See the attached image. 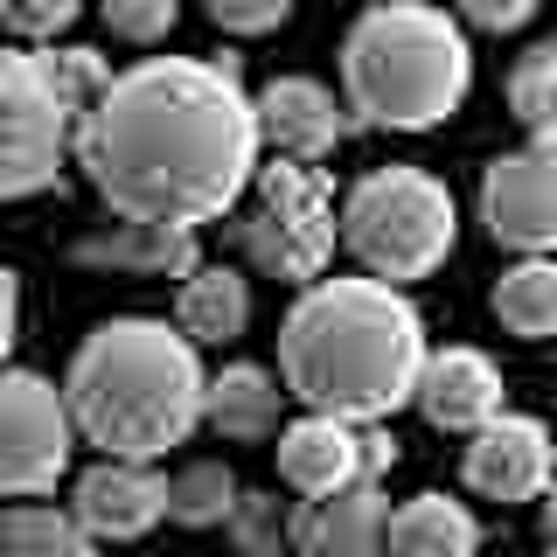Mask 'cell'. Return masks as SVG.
Listing matches in <instances>:
<instances>
[{
  "label": "cell",
  "instance_id": "obj_1",
  "mask_svg": "<svg viewBox=\"0 0 557 557\" xmlns=\"http://www.w3.org/2000/svg\"><path fill=\"white\" fill-rule=\"evenodd\" d=\"M258 98L231 57H147L119 70L77 126V168L126 223L202 231L209 216H231L258 182Z\"/></svg>",
  "mask_w": 557,
  "mask_h": 557
},
{
  "label": "cell",
  "instance_id": "obj_2",
  "mask_svg": "<svg viewBox=\"0 0 557 557\" xmlns=\"http://www.w3.org/2000/svg\"><path fill=\"white\" fill-rule=\"evenodd\" d=\"M425 356V313L405 300V286H383L370 272L313 278L278 321L286 391L342 425H391V411L418 397Z\"/></svg>",
  "mask_w": 557,
  "mask_h": 557
},
{
  "label": "cell",
  "instance_id": "obj_3",
  "mask_svg": "<svg viewBox=\"0 0 557 557\" xmlns=\"http://www.w3.org/2000/svg\"><path fill=\"white\" fill-rule=\"evenodd\" d=\"M63 397L84 446H98L104 460L153 467L168 446H182L202 425L209 370L182 327L153 321V313H119L77 342Z\"/></svg>",
  "mask_w": 557,
  "mask_h": 557
},
{
  "label": "cell",
  "instance_id": "obj_4",
  "mask_svg": "<svg viewBox=\"0 0 557 557\" xmlns=\"http://www.w3.org/2000/svg\"><path fill=\"white\" fill-rule=\"evenodd\" d=\"M474 84L467 28L425 0H376L342 42V104L376 133H432Z\"/></svg>",
  "mask_w": 557,
  "mask_h": 557
},
{
  "label": "cell",
  "instance_id": "obj_5",
  "mask_svg": "<svg viewBox=\"0 0 557 557\" xmlns=\"http://www.w3.org/2000/svg\"><path fill=\"white\" fill-rule=\"evenodd\" d=\"M460 237V209L425 168H370L342 202V251L383 286L440 272Z\"/></svg>",
  "mask_w": 557,
  "mask_h": 557
},
{
  "label": "cell",
  "instance_id": "obj_6",
  "mask_svg": "<svg viewBox=\"0 0 557 557\" xmlns=\"http://www.w3.org/2000/svg\"><path fill=\"white\" fill-rule=\"evenodd\" d=\"M231 237L265 278H286V286L307 293L313 278H327V258H335V244H342V209H335L327 174L307 168V161L258 168L251 202H244V216L231 223Z\"/></svg>",
  "mask_w": 557,
  "mask_h": 557
},
{
  "label": "cell",
  "instance_id": "obj_7",
  "mask_svg": "<svg viewBox=\"0 0 557 557\" xmlns=\"http://www.w3.org/2000/svg\"><path fill=\"white\" fill-rule=\"evenodd\" d=\"M77 153V119L42 77L35 49H0V202L57 188Z\"/></svg>",
  "mask_w": 557,
  "mask_h": 557
},
{
  "label": "cell",
  "instance_id": "obj_8",
  "mask_svg": "<svg viewBox=\"0 0 557 557\" xmlns=\"http://www.w3.org/2000/svg\"><path fill=\"white\" fill-rule=\"evenodd\" d=\"M77 453V418L70 397L35 370H8L0 376V495L8 502H35L70 474Z\"/></svg>",
  "mask_w": 557,
  "mask_h": 557
},
{
  "label": "cell",
  "instance_id": "obj_9",
  "mask_svg": "<svg viewBox=\"0 0 557 557\" xmlns=\"http://www.w3.org/2000/svg\"><path fill=\"white\" fill-rule=\"evenodd\" d=\"M481 223L522 258H557V147L530 139L516 153H495L481 174Z\"/></svg>",
  "mask_w": 557,
  "mask_h": 557
},
{
  "label": "cell",
  "instance_id": "obj_10",
  "mask_svg": "<svg viewBox=\"0 0 557 557\" xmlns=\"http://www.w3.org/2000/svg\"><path fill=\"white\" fill-rule=\"evenodd\" d=\"M550 467H557L550 432L522 411H502L495 425H481L460 453V474L481 502H536L550 487Z\"/></svg>",
  "mask_w": 557,
  "mask_h": 557
},
{
  "label": "cell",
  "instance_id": "obj_11",
  "mask_svg": "<svg viewBox=\"0 0 557 557\" xmlns=\"http://www.w3.org/2000/svg\"><path fill=\"white\" fill-rule=\"evenodd\" d=\"M348 104L313 77H272L258 91V133H265L272 161H327V153L348 139Z\"/></svg>",
  "mask_w": 557,
  "mask_h": 557
},
{
  "label": "cell",
  "instance_id": "obj_12",
  "mask_svg": "<svg viewBox=\"0 0 557 557\" xmlns=\"http://www.w3.org/2000/svg\"><path fill=\"white\" fill-rule=\"evenodd\" d=\"M70 509H77V522L98 544H133V536H147L168 516V481L147 460H98L77 474Z\"/></svg>",
  "mask_w": 557,
  "mask_h": 557
},
{
  "label": "cell",
  "instance_id": "obj_13",
  "mask_svg": "<svg viewBox=\"0 0 557 557\" xmlns=\"http://www.w3.org/2000/svg\"><path fill=\"white\" fill-rule=\"evenodd\" d=\"M391 495L383 481H356L327 502H293V557H383Z\"/></svg>",
  "mask_w": 557,
  "mask_h": 557
},
{
  "label": "cell",
  "instance_id": "obj_14",
  "mask_svg": "<svg viewBox=\"0 0 557 557\" xmlns=\"http://www.w3.org/2000/svg\"><path fill=\"white\" fill-rule=\"evenodd\" d=\"M411 405L425 411L440 432H467V440L509 411V405H502V370L481 356V348H432L425 370H418V397H411Z\"/></svg>",
  "mask_w": 557,
  "mask_h": 557
},
{
  "label": "cell",
  "instance_id": "obj_15",
  "mask_svg": "<svg viewBox=\"0 0 557 557\" xmlns=\"http://www.w3.org/2000/svg\"><path fill=\"white\" fill-rule=\"evenodd\" d=\"M70 258L77 265H98V272H133V278H188L202 265V244L196 231H182V223H98V231H84L70 244Z\"/></svg>",
  "mask_w": 557,
  "mask_h": 557
},
{
  "label": "cell",
  "instance_id": "obj_16",
  "mask_svg": "<svg viewBox=\"0 0 557 557\" xmlns=\"http://www.w3.org/2000/svg\"><path fill=\"white\" fill-rule=\"evenodd\" d=\"M278 481L293 487L300 502H327L342 495V487L362 481V440L356 425H342V418H293L286 432H278Z\"/></svg>",
  "mask_w": 557,
  "mask_h": 557
},
{
  "label": "cell",
  "instance_id": "obj_17",
  "mask_svg": "<svg viewBox=\"0 0 557 557\" xmlns=\"http://www.w3.org/2000/svg\"><path fill=\"white\" fill-rule=\"evenodd\" d=\"M286 397H293L286 376H272L265 362H223V370L209 376V411H202V425L216 432V440L258 446V440H272V432H286V425H278Z\"/></svg>",
  "mask_w": 557,
  "mask_h": 557
},
{
  "label": "cell",
  "instance_id": "obj_18",
  "mask_svg": "<svg viewBox=\"0 0 557 557\" xmlns=\"http://www.w3.org/2000/svg\"><path fill=\"white\" fill-rule=\"evenodd\" d=\"M174 327H182L196 348L209 342H237L251 327V278L237 265H196L174 293Z\"/></svg>",
  "mask_w": 557,
  "mask_h": 557
},
{
  "label": "cell",
  "instance_id": "obj_19",
  "mask_svg": "<svg viewBox=\"0 0 557 557\" xmlns=\"http://www.w3.org/2000/svg\"><path fill=\"white\" fill-rule=\"evenodd\" d=\"M481 550V522L467 516V502L453 495H411L391 509V536L383 557H474Z\"/></svg>",
  "mask_w": 557,
  "mask_h": 557
},
{
  "label": "cell",
  "instance_id": "obj_20",
  "mask_svg": "<svg viewBox=\"0 0 557 557\" xmlns=\"http://www.w3.org/2000/svg\"><path fill=\"white\" fill-rule=\"evenodd\" d=\"M495 321L522 342H550L557 335V258H516L487 293Z\"/></svg>",
  "mask_w": 557,
  "mask_h": 557
},
{
  "label": "cell",
  "instance_id": "obj_21",
  "mask_svg": "<svg viewBox=\"0 0 557 557\" xmlns=\"http://www.w3.org/2000/svg\"><path fill=\"white\" fill-rule=\"evenodd\" d=\"M0 557H98V536L77 522V509L14 502L0 509Z\"/></svg>",
  "mask_w": 557,
  "mask_h": 557
},
{
  "label": "cell",
  "instance_id": "obj_22",
  "mask_svg": "<svg viewBox=\"0 0 557 557\" xmlns=\"http://www.w3.org/2000/svg\"><path fill=\"white\" fill-rule=\"evenodd\" d=\"M237 495L244 487L223 460H188L182 474L168 481V522H182V530H216V522H231Z\"/></svg>",
  "mask_w": 557,
  "mask_h": 557
},
{
  "label": "cell",
  "instance_id": "obj_23",
  "mask_svg": "<svg viewBox=\"0 0 557 557\" xmlns=\"http://www.w3.org/2000/svg\"><path fill=\"white\" fill-rule=\"evenodd\" d=\"M509 112L530 139L557 147V42H536L530 57H516L509 70Z\"/></svg>",
  "mask_w": 557,
  "mask_h": 557
},
{
  "label": "cell",
  "instance_id": "obj_24",
  "mask_svg": "<svg viewBox=\"0 0 557 557\" xmlns=\"http://www.w3.org/2000/svg\"><path fill=\"white\" fill-rule=\"evenodd\" d=\"M35 63H42V77L57 84V98L70 104V119H77V126L98 112V98L112 91V77H119V70L104 63L98 49H84V42H70V49L49 42V49H35Z\"/></svg>",
  "mask_w": 557,
  "mask_h": 557
},
{
  "label": "cell",
  "instance_id": "obj_25",
  "mask_svg": "<svg viewBox=\"0 0 557 557\" xmlns=\"http://www.w3.org/2000/svg\"><path fill=\"white\" fill-rule=\"evenodd\" d=\"M223 530H231L237 557H286L293 550V502L265 495V487H244Z\"/></svg>",
  "mask_w": 557,
  "mask_h": 557
},
{
  "label": "cell",
  "instance_id": "obj_26",
  "mask_svg": "<svg viewBox=\"0 0 557 557\" xmlns=\"http://www.w3.org/2000/svg\"><path fill=\"white\" fill-rule=\"evenodd\" d=\"M98 14H104V28H112L119 42L153 49V42L174 35V22H182V0H98Z\"/></svg>",
  "mask_w": 557,
  "mask_h": 557
},
{
  "label": "cell",
  "instance_id": "obj_27",
  "mask_svg": "<svg viewBox=\"0 0 557 557\" xmlns=\"http://www.w3.org/2000/svg\"><path fill=\"white\" fill-rule=\"evenodd\" d=\"M84 14V0H0V28L22 42H57V35Z\"/></svg>",
  "mask_w": 557,
  "mask_h": 557
},
{
  "label": "cell",
  "instance_id": "obj_28",
  "mask_svg": "<svg viewBox=\"0 0 557 557\" xmlns=\"http://www.w3.org/2000/svg\"><path fill=\"white\" fill-rule=\"evenodd\" d=\"M202 8H209V22L223 35H272V28L293 22L300 0H202Z\"/></svg>",
  "mask_w": 557,
  "mask_h": 557
},
{
  "label": "cell",
  "instance_id": "obj_29",
  "mask_svg": "<svg viewBox=\"0 0 557 557\" xmlns=\"http://www.w3.org/2000/svg\"><path fill=\"white\" fill-rule=\"evenodd\" d=\"M536 14V0H460V22L467 28H487V35H509Z\"/></svg>",
  "mask_w": 557,
  "mask_h": 557
},
{
  "label": "cell",
  "instance_id": "obj_30",
  "mask_svg": "<svg viewBox=\"0 0 557 557\" xmlns=\"http://www.w3.org/2000/svg\"><path fill=\"white\" fill-rule=\"evenodd\" d=\"M356 440H362V481H383L397 467V432L391 425H356Z\"/></svg>",
  "mask_w": 557,
  "mask_h": 557
},
{
  "label": "cell",
  "instance_id": "obj_31",
  "mask_svg": "<svg viewBox=\"0 0 557 557\" xmlns=\"http://www.w3.org/2000/svg\"><path fill=\"white\" fill-rule=\"evenodd\" d=\"M14 335H22V286L14 272L0 265V376H8V356H14Z\"/></svg>",
  "mask_w": 557,
  "mask_h": 557
},
{
  "label": "cell",
  "instance_id": "obj_32",
  "mask_svg": "<svg viewBox=\"0 0 557 557\" xmlns=\"http://www.w3.org/2000/svg\"><path fill=\"white\" fill-rule=\"evenodd\" d=\"M536 530H544V550H557V487L536 495Z\"/></svg>",
  "mask_w": 557,
  "mask_h": 557
},
{
  "label": "cell",
  "instance_id": "obj_33",
  "mask_svg": "<svg viewBox=\"0 0 557 557\" xmlns=\"http://www.w3.org/2000/svg\"><path fill=\"white\" fill-rule=\"evenodd\" d=\"M544 557H557V550H544Z\"/></svg>",
  "mask_w": 557,
  "mask_h": 557
}]
</instances>
